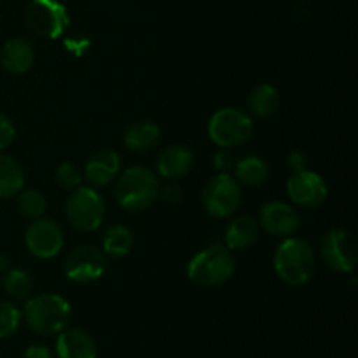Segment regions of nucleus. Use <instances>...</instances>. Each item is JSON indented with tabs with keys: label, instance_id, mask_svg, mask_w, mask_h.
Returning a JSON list of instances; mask_svg holds the SVG:
<instances>
[{
	"label": "nucleus",
	"instance_id": "nucleus-1",
	"mask_svg": "<svg viewBox=\"0 0 358 358\" xmlns=\"http://www.w3.org/2000/svg\"><path fill=\"white\" fill-rule=\"evenodd\" d=\"M159 178L149 168L133 166L121 173L115 184V201L126 212H142L159 196Z\"/></svg>",
	"mask_w": 358,
	"mask_h": 358
},
{
	"label": "nucleus",
	"instance_id": "nucleus-2",
	"mask_svg": "<svg viewBox=\"0 0 358 358\" xmlns=\"http://www.w3.org/2000/svg\"><path fill=\"white\" fill-rule=\"evenodd\" d=\"M273 264L282 282H285L287 285L299 287L313 276L317 261H315L313 247L308 241L289 236L276 248Z\"/></svg>",
	"mask_w": 358,
	"mask_h": 358
},
{
	"label": "nucleus",
	"instance_id": "nucleus-3",
	"mask_svg": "<svg viewBox=\"0 0 358 358\" xmlns=\"http://www.w3.org/2000/svg\"><path fill=\"white\" fill-rule=\"evenodd\" d=\"M72 310L65 297L58 294H38L24 304V320L38 336H52L66 329Z\"/></svg>",
	"mask_w": 358,
	"mask_h": 358
},
{
	"label": "nucleus",
	"instance_id": "nucleus-4",
	"mask_svg": "<svg viewBox=\"0 0 358 358\" xmlns=\"http://www.w3.org/2000/svg\"><path fill=\"white\" fill-rule=\"evenodd\" d=\"M236 271L233 252L222 245H212L191 259L187 266V276L194 285L220 287L233 278Z\"/></svg>",
	"mask_w": 358,
	"mask_h": 358
},
{
	"label": "nucleus",
	"instance_id": "nucleus-5",
	"mask_svg": "<svg viewBox=\"0 0 358 358\" xmlns=\"http://www.w3.org/2000/svg\"><path fill=\"white\" fill-rule=\"evenodd\" d=\"M254 133V121L241 108L226 107L217 110L208 122V135L220 149H233L247 143Z\"/></svg>",
	"mask_w": 358,
	"mask_h": 358
},
{
	"label": "nucleus",
	"instance_id": "nucleus-6",
	"mask_svg": "<svg viewBox=\"0 0 358 358\" xmlns=\"http://www.w3.org/2000/svg\"><path fill=\"white\" fill-rule=\"evenodd\" d=\"M69 222L79 231H96L105 219V201L93 187L79 185L70 192L65 203Z\"/></svg>",
	"mask_w": 358,
	"mask_h": 358
},
{
	"label": "nucleus",
	"instance_id": "nucleus-7",
	"mask_svg": "<svg viewBox=\"0 0 358 358\" xmlns=\"http://www.w3.org/2000/svg\"><path fill=\"white\" fill-rule=\"evenodd\" d=\"M203 206L217 219L231 217L241 205V185L229 173H217L203 187Z\"/></svg>",
	"mask_w": 358,
	"mask_h": 358
},
{
	"label": "nucleus",
	"instance_id": "nucleus-8",
	"mask_svg": "<svg viewBox=\"0 0 358 358\" xmlns=\"http://www.w3.org/2000/svg\"><path fill=\"white\" fill-rule=\"evenodd\" d=\"M24 20L31 31L44 38H58L70 23L69 10L58 0H31Z\"/></svg>",
	"mask_w": 358,
	"mask_h": 358
},
{
	"label": "nucleus",
	"instance_id": "nucleus-9",
	"mask_svg": "<svg viewBox=\"0 0 358 358\" xmlns=\"http://www.w3.org/2000/svg\"><path fill=\"white\" fill-rule=\"evenodd\" d=\"M320 254L325 266L336 273H353L358 262L355 236L346 229H332L324 236Z\"/></svg>",
	"mask_w": 358,
	"mask_h": 358
},
{
	"label": "nucleus",
	"instance_id": "nucleus-10",
	"mask_svg": "<svg viewBox=\"0 0 358 358\" xmlns=\"http://www.w3.org/2000/svg\"><path fill=\"white\" fill-rule=\"evenodd\" d=\"M107 255L94 245H79L66 255L65 275L76 283L96 282L107 273Z\"/></svg>",
	"mask_w": 358,
	"mask_h": 358
},
{
	"label": "nucleus",
	"instance_id": "nucleus-11",
	"mask_svg": "<svg viewBox=\"0 0 358 358\" xmlns=\"http://www.w3.org/2000/svg\"><path fill=\"white\" fill-rule=\"evenodd\" d=\"M24 243H27L30 254L37 259H52L62 252L65 234L58 222L38 217L28 226Z\"/></svg>",
	"mask_w": 358,
	"mask_h": 358
},
{
	"label": "nucleus",
	"instance_id": "nucleus-12",
	"mask_svg": "<svg viewBox=\"0 0 358 358\" xmlns=\"http://www.w3.org/2000/svg\"><path fill=\"white\" fill-rule=\"evenodd\" d=\"M287 192L292 199L294 205H299L303 208H320L327 201L329 189L322 175L317 171L301 170L292 171V175L287 180Z\"/></svg>",
	"mask_w": 358,
	"mask_h": 358
},
{
	"label": "nucleus",
	"instance_id": "nucleus-13",
	"mask_svg": "<svg viewBox=\"0 0 358 358\" xmlns=\"http://www.w3.org/2000/svg\"><path fill=\"white\" fill-rule=\"evenodd\" d=\"M257 222L271 236L289 238L301 227V217L289 203L268 201L259 212Z\"/></svg>",
	"mask_w": 358,
	"mask_h": 358
},
{
	"label": "nucleus",
	"instance_id": "nucleus-14",
	"mask_svg": "<svg viewBox=\"0 0 358 358\" xmlns=\"http://www.w3.org/2000/svg\"><path fill=\"white\" fill-rule=\"evenodd\" d=\"M121 170V157L112 149H100L87 159L84 177L94 187H103L117 178Z\"/></svg>",
	"mask_w": 358,
	"mask_h": 358
},
{
	"label": "nucleus",
	"instance_id": "nucleus-15",
	"mask_svg": "<svg viewBox=\"0 0 358 358\" xmlns=\"http://www.w3.org/2000/svg\"><path fill=\"white\" fill-rule=\"evenodd\" d=\"M194 166V154L185 145H170L157 157V175L168 180L185 177Z\"/></svg>",
	"mask_w": 358,
	"mask_h": 358
},
{
	"label": "nucleus",
	"instance_id": "nucleus-16",
	"mask_svg": "<svg viewBox=\"0 0 358 358\" xmlns=\"http://www.w3.org/2000/svg\"><path fill=\"white\" fill-rule=\"evenodd\" d=\"M58 358H96V345L83 329H63L56 339Z\"/></svg>",
	"mask_w": 358,
	"mask_h": 358
},
{
	"label": "nucleus",
	"instance_id": "nucleus-17",
	"mask_svg": "<svg viewBox=\"0 0 358 358\" xmlns=\"http://www.w3.org/2000/svg\"><path fill=\"white\" fill-rule=\"evenodd\" d=\"M35 62L34 45L27 38H10L0 51V63L10 73H24Z\"/></svg>",
	"mask_w": 358,
	"mask_h": 358
},
{
	"label": "nucleus",
	"instance_id": "nucleus-18",
	"mask_svg": "<svg viewBox=\"0 0 358 358\" xmlns=\"http://www.w3.org/2000/svg\"><path fill=\"white\" fill-rule=\"evenodd\" d=\"M259 234H261V226L257 220L248 215H241L231 220L224 234V241L231 252L247 250L259 240Z\"/></svg>",
	"mask_w": 358,
	"mask_h": 358
},
{
	"label": "nucleus",
	"instance_id": "nucleus-19",
	"mask_svg": "<svg viewBox=\"0 0 358 358\" xmlns=\"http://www.w3.org/2000/svg\"><path fill=\"white\" fill-rule=\"evenodd\" d=\"M161 138V128L152 121L133 122L124 133V147L131 152H145Z\"/></svg>",
	"mask_w": 358,
	"mask_h": 358
},
{
	"label": "nucleus",
	"instance_id": "nucleus-20",
	"mask_svg": "<svg viewBox=\"0 0 358 358\" xmlns=\"http://www.w3.org/2000/svg\"><path fill=\"white\" fill-rule=\"evenodd\" d=\"M233 171L238 184L247 185V187H259V185L266 184L269 173H271L268 161L259 156H247L236 161Z\"/></svg>",
	"mask_w": 358,
	"mask_h": 358
},
{
	"label": "nucleus",
	"instance_id": "nucleus-21",
	"mask_svg": "<svg viewBox=\"0 0 358 358\" xmlns=\"http://www.w3.org/2000/svg\"><path fill=\"white\" fill-rule=\"evenodd\" d=\"M24 187V171L14 157L0 154V199L20 194Z\"/></svg>",
	"mask_w": 358,
	"mask_h": 358
},
{
	"label": "nucleus",
	"instance_id": "nucleus-22",
	"mask_svg": "<svg viewBox=\"0 0 358 358\" xmlns=\"http://www.w3.org/2000/svg\"><path fill=\"white\" fill-rule=\"evenodd\" d=\"M280 94L271 84H259L248 94V108L259 119L271 117L278 110Z\"/></svg>",
	"mask_w": 358,
	"mask_h": 358
},
{
	"label": "nucleus",
	"instance_id": "nucleus-23",
	"mask_svg": "<svg viewBox=\"0 0 358 358\" xmlns=\"http://www.w3.org/2000/svg\"><path fill=\"white\" fill-rule=\"evenodd\" d=\"M133 245H135V236H133L131 231L126 226L115 224L105 231L103 240H101V250L108 257L121 259L131 252Z\"/></svg>",
	"mask_w": 358,
	"mask_h": 358
},
{
	"label": "nucleus",
	"instance_id": "nucleus-24",
	"mask_svg": "<svg viewBox=\"0 0 358 358\" xmlns=\"http://www.w3.org/2000/svg\"><path fill=\"white\" fill-rule=\"evenodd\" d=\"M3 290L13 299H28L34 292V278L23 269H9L3 276Z\"/></svg>",
	"mask_w": 358,
	"mask_h": 358
},
{
	"label": "nucleus",
	"instance_id": "nucleus-25",
	"mask_svg": "<svg viewBox=\"0 0 358 358\" xmlns=\"http://www.w3.org/2000/svg\"><path fill=\"white\" fill-rule=\"evenodd\" d=\"M17 210L27 219H38L45 212V198L37 189H27L17 194Z\"/></svg>",
	"mask_w": 358,
	"mask_h": 358
},
{
	"label": "nucleus",
	"instance_id": "nucleus-26",
	"mask_svg": "<svg viewBox=\"0 0 358 358\" xmlns=\"http://www.w3.org/2000/svg\"><path fill=\"white\" fill-rule=\"evenodd\" d=\"M21 325V311L9 301H0V339H7L17 332Z\"/></svg>",
	"mask_w": 358,
	"mask_h": 358
},
{
	"label": "nucleus",
	"instance_id": "nucleus-27",
	"mask_svg": "<svg viewBox=\"0 0 358 358\" xmlns=\"http://www.w3.org/2000/svg\"><path fill=\"white\" fill-rule=\"evenodd\" d=\"M56 182L62 189L73 191L83 182V175H80V170L73 163H62L56 170Z\"/></svg>",
	"mask_w": 358,
	"mask_h": 358
},
{
	"label": "nucleus",
	"instance_id": "nucleus-28",
	"mask_svg": "<svg viewBox=\"0 0 358 358\" xmlns=\"http://www.w3.org/2000/svg\"><path fill=\"white\" fill-rule=\"evenodd\" d=\"M234 164H236V157L231 152L229 149H222L219 152H215L213 156V166L219 173H229L234 170Z\"/></svg>",
	"mask_w": 358,
	"mask_h": 358
},
{
	"label": "nucleus",
	"instance_id": "nucleus-29",
	"mask_svg": "<svg viewBox=\"0 0 358 358\" xmlns=\"http://www.w3.org/2000/svg\"><path fill=\"white\" fill-rule=\"evenodd\" d=\"M182 187L175 182H168V184L159 185V196L157 198L163 199L166 205H178L182 201Z\"/></svg>",
	"mask_w": 358,
	"mask_h": 358
},
{
	"label": "nucleus",
	"instance_id": "nucleus-30",
	"mask_svg": "<svg viewBox=\"0 0 358 358\" xmlns=\"http://www.w3.org/2000/svg\"><path fill=\"white\" fill-rule=\"evenodd\" d=\"M14 136H16V128H14L13 121L0 112V150L9 147L13 143Z\"/></svg>",
	"mask_w": 358,
	"mask_h": 358
},
{
	"label": "nucleus",
	"instance_id": "nucleus-31",
	"mask_svg": "<svg viewBox=\"0 0 358 358\" xmlns=\"http://www.w3.org/2000/svg\"><path fill=\"white\" fill-rule=\"evenodd\" d=\"M289 166L292 171H301V170H306L308 166V156L303 152V150H292L289 154Z\"/></svg>",
	"mask_w": 358,
	"mask_h": 358
},
{
	"label": "nucleus",
	"instance_id": "nucleus-32",
	"mask_svg": "<svg viewBox=\"0 0 358 358\" xmlns=\"http://www.w3.org/2000/svg\"><path fill=\"white\" fill-rule=\"evenodd\" d=\"M23 358H52L51 350L44 345H31L23 353Z\"/></svg>",
	"mask_w": 358,
	"mask_h": 358
},
{
	"label": "nucleus",
	"instance_id": "nucleus-33",
	"mask_svg": "<svg viewBox=\"0 0 358 358\" xmlns=\"http://www.w3.org/2000/svg\"><path fill=\"white\" fill-rule=\"evenodd\" d=\"M9 269H10V259L7 257L6 254H0V273H2V275H6Z\"/></svg>",
	"mask_w": 358,
	"mask_h": 358
},
{
	"label": "nucleus",
	"instance_id": "nucleus-34",
	"mask_svg": "<svg viewBox=\"0 0 358 358\" xmlns=\"http://www.w3.org/2000/svg\"><path fill=\"white\" fill-rule=\"evenodd\" d=\"M0 358H2V357H0Z\"/></svg>",
	"mask_w": 358,
	"mask_h": 358
}]
</instances>
